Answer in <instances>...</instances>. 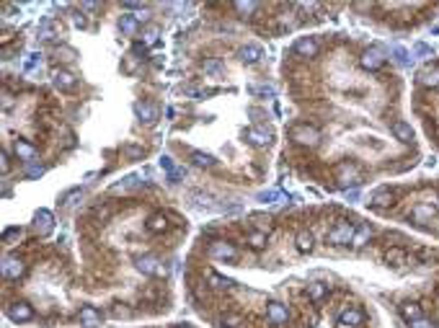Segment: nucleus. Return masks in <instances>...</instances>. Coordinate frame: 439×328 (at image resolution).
<instances>
[{"mask_svg": "<svg viewBox=\"0 0 439 328\" xmlns=\"http://www.w3.org/2000/svg\"><path fill=\"white\" fill-rule=\"evenodd\" d=\"M134 186H140V181H137V176H127L122 184L119 186H114V191H122V189H134Z\"/></svg>", "mask_w": 439, "mask_h": 328, "instance_id": "39", "label": "nucleus"}, {"mask_svg": "<svg viewBox=\"0 0 439 328\" xmlns=\"http://www.w3.org/2000/svg\"><path fill=\"white\" fill-rule=\"evenodd\" d=\"M248 93H251V96H264V98L269 96V98H271L277 91H274V85H251Z\"/></svg>", "mask_w": 439, "mask_h": 328, "instance_id": "31", "label": "nucleus"}, {"mask_svg": "<svg viewBox=\"0 0 439 328\" xmlns=\"http://www.w3.org/2000/svg\"><path fill=\"white\" fill-rule=\"evenodd\" d=\"M173 328H189V326H173Z\"/></svg>", "mask_w": 439, "mask_h": 328, "instance_id": "54", "label": "nucleus"}, {"mask_svg": "<svg viewBox=\"0 0 439 328\" xmlns=\"http://www.w3.org/2000/svg\"><path fill=\"white\" fill-rule=\"evenodd\" d=\"M359 62H362V67L365 70H380L383 65H385V57H383V52L380 49H367L365 54L359 57Z\"/></svg>", "mask_w": 439, "mask_h": 328, "instance_id": "5", "label": "nucleus"}, {"mask_svg": "<svg viewBox=\"0 0 439 328\" xmlns=\"http://www.w3.org/2000/svg\"><path fill=\"white\" fill-rule=\"evenodd\" d=\"M419 83L427 88H437L439 85V67H424L419 72Z\"/></svg>", "mask_w": 439, "mask_h": 328, "instance_id": "15", "label": "nucleus"}, {"mask_svg": "<svg viewBox=\"0 0 439 328\" xmlns=\"http://www.w3.org/2000/svg\"><path fill=\"white\" fill-rule=\"evenodd\" d=\"M83 8H85V10H96V8H98V3H83Z\"/></svg>", "mask_w": 439, "mask_h": 328, "instance_id": "52", "label": "nucleus"}, {"mask_svg": "<svg viewBox=\"0 0 439 328\" xmlns=\"http://www.w3.org/2000/svg\"><path fill=\"white\" fill-rule=\"evenodd\" d=\"M362 326H365V313L359 308L344 310V316L339 318V328H362Z\"/></svg>", "mask_w": 439, "mask_h": 328, "instance_id": "4", "label": "nucleus"}, {"mask_svg": "<svg viewBox=\"0 0 439 328\" xmlns=\"http://www.w3.org/2000/svg\"><path fill=\"white\" fill-rule=\"evenodd\" d=\"M39 36L41 39H54V26L49 21H41L39 23Z\"/></svg>", "mask_w": 439, "mask_h": 328, "instance_id": "35", "label": "nucleus"}, {"mask_svg": "<svg viewBox=\"0 0 439 328\" xmlns=\"http://www.w3.org/2000/svg\"><path fill=\"white\" fill-rule=\"evenodd\" d=\"M34 222H36V230H39L41 235H47V233L52 230V212H47V210H39V212H36V217H34Z\"/></svg>", "mask_w": 439, "mask_h": 328, "instance_id": "18", "label": "nucleus"}, {"mask_svg": "<svg viewBox=\"0 0 439 328\" xmlns=\"http://www.w3.org/2000/svg\"><path fill=\"white\" fill-rule=\"evenodd\" d=\"M78 194H80V189H72V191H67L65 197H62V204H72V199L78 197Z\"/></svg>", "mask_w": 439, "mask_h": 328, "instance_id": "47", "label": "nucleus"}, {"mask_svg": "<svg viewBox=\"0 0 439 328\" xmlns=\"http://www.w3.org/2000/svg\"><path fill=\"white\" fill-rule=\"evenodd\" d=\"M222 326H228V328H238V326H240V316H225V318H222Z\"/></svg>", "mask_w": 439, "mask_h": 328, "instance_id": "44", "label": "nucleus"}, {"mask_svg": "<svg viewBox=\"0 0 439 328\" xmlns=\"http://www.w3.org/2000/svg\"><path fill=\"white\" fill-rule=\"evenodd\" d=\"M411 328H434V323L429 318H416V321H411Z\"/></svg>", "mask_w": 439, "mask_h": 328, "instance_id": "45", "label": "nucleus"}, {"mask_svg": "<svg viewBox=\"0 0 439 328\" xmlns=\"http://www.w3.org/2000/svg\"><path fill=\"white\" fill-rule=\"evenodd\" d=\"M158 34H160V31H158L155 26H147V28H145L142 36H145V44H147V47H153V44L158 41Z\"/></svg>", "mask_w": 439, "mask_h": 328, "instance_id": "37", "label": "nucleus"}, {"mask_svg": "<svg viewBox=\"0 0 439 328\" xmlns=\"http://www.w3.org/2000/svg\"><path fill=\"white\" fill-rule=\"evenodd\" d=\"M52 83L59 88V91H75V85H78V78L72 75L67 70H57L52 75Z\"/></svg>", "mask_w": 439, "mask_h": 328, "instance_id": "9", "label": "nucleus"}, {"mask_svg": "<svg viewBox=\"0 0 439 328\" xmlns=\"http://www.w3.org/2000/svg\"><path fill=\"white\" fill-rule=\"evenodd\" d=\"M80 326L83 328H98L101 326V313L93 305H83L80 308Z\"/></svg>", "mask_w": 439, "mask_h": 328, "instance_id": "10", "label": "nucleus"}, {"mask_svg": "<svg viewBox=\"0 0 439 328\" xmlns=\"http://www.w3.org/2000/svg\"><path fill=\"white\" fill-rule=\"evenodd\" d=\"M370 238H372L370 225H362V228L354 233V238H352V246H354V248H362V246H365V243L370 241Z\"/></svg>", "mask_w": 439, "mask_h": 328, "instance_id": "23", "label": "nucleus"}, {"mask_svg": "<svg viewBox=\"0 0 439 328\" xmlns=\"http://www.w3.org/2000/svg\"><path fill=\"white\" fill-rule=\"evenodd\" d=\"M18 238H21V228H5L3 230V243L5 246H10L13 241H18Z\"/></svg>", "mask_w": 439, "mask_h": 328, "instance_id": "34", "label": "nucleus"}, {"mask_svg": "<svg viewBox=\"0 0 439 328\" xmlns=\"http://www.w3.org/2000/svg\"><path fill=\"white\" fill-rule=\"evenodd\" d=\"M160 166H163L165 171H168V178H171L173 184L178 181L181 176H184V171H178V168H176V163H173V160H171L168 155H163V158H160Z\"/></svg>", "mask_w": 439, "mask_h": 328, "instance_id": "22", "label": "nucleus"}, {"mask_svg": "<svg viewBox=\"0 0 439 328\" xmlns=\"http://www.w3.org/2000/svg\"><path fill=\"white\" fill-rule=\"evenodd\" d=\"M204 72L212 78H220L222 75V65H220V59H207L204 62Z\"/></svg>", "mask_w": 439, "mask_h": 328, "instance_id": "30", "label": "nucleus"}, {"mask_svg": "<svg viewBox=\"0 0 439 328\" xmlns=\"http://www.w3.org/2000/svg\"><path fill=\"white\" fill-rule=\"evenodd\" d=\"M124 153H127L129 158H140V155H142V147H134V145H129Z\"/></svg>", "mask_w": 439, "mask_h": 328, "instance_id": "48", "label": "nucleus"}, {"mask_svg": "<svg viewBox=\"0 0 439 328\" xmlns=\"http://www.w3.org/2000/svg\"><path fill=\"white\" fill-rule=\"evenodd\" d=\"M41 173H44L41 166H36V163H28V168H26V176H28V178H39Z\"/></svg>", "mask_w": 439, "mask_h": 328, "instance_id": "41", "label": "nucleus"}, {"mask_svg": "<svg viewBox=\"0 0 439 328\" xmlns=\"http://www.w3.org/2000/svg\"><path fill=\"white\" fill-rule=\"evenodd\" d=\"M8 166H10V163H8V153H3V173L8 171Z\"/></svg>", "mask_w": 439, "mask_h": 328, "instance_id": "53", "label": "nucleus"}, {"mask_svg": "<svg viewBox=\"0 0 439 328\" xmlns=\"http://www.w3.org/2000/svg\"><path fill=\"white\" fill-rule=\"evenodd\" d=\"M432 217H434V207H432V204H419V207H414V220L427 222V220H432Z\"/></svg>", "mask_w": 439, "mask_h": 328, "instance_id": "24", "label": "nucleus"}, {"mask_svg": "<svg viewBox=\"0 0 439 328\" xmlns=\"http://www.w3.org/2000/svg\"><path fill=\"white\" fill-rule=\"evenodd\" d=\"M390 52H393V57H396V62H398V65H403V67H406V65H411V54H408V49H403V47H393Z\"/></svg>", "mask_w": 439, "mask_h": 328, "instance_id": "29", "label": "nucleus"}, {"mask_svg": "<svg viewBox=\"0 0 439 328\" xmlns=\"http://www.w3.org/2000/svg\"><path fill=\"white\" fill-rule=\"evenodd\" d=\"M119 28H122V34H127V36L137 34V28H140V16H132V13H122V18H119Z\"/></svg>", "mask_w": 439, "mask_h": 328, "instance_id": "13", "label": "nucleus"}, {"mask_svg": "<svg viewBox=\"0 0 439 328\" xmlns=\"http://www.w3.org/2000/svg\"><path fill=\"white\" fill-rule=\"evenodd\" d=\"M246 140H248L253 147L269 145V135H266V132H261V129H256V127H248V129H246Z\"/></svg>", "mask_w": 439, "mask_h": 328, "instance_id": "17", "label": "nucleus"}, {"mask_svg": "<svg viewBox=\"0 0 439 328\" xmlns=\"http://www.w3.org/2000/svg\"><path fill=\"white\" fill-rule=\"evenodd\" d=\"M393 202V194H390V189H377L375 194H372V199H370V204L372 207H388Z\"/></svg>", "mask_w": 439, "mask_h": 328, "instance_id": "21", "label": "nucleus"}, {"mask_svg": "<svg viewBox=\"0 0 439 328\" xmlns=\"http://www.w3.org/2000/svg\"><path fill=\"white\" fill-rule=\"evenodd\" d=\"M401 316L411 323V321H416V318H421V310H419V305H414V303H406V305H401Z\"/></svg>", "mask_w": 439, "mask_h": 328, "instance_id": "26", "label": "nucleus"}, {"mask_svg": "<svg viewBox=\"0 0 439 328\" xmlns=\"http://www.w3.org/2000/svg\"><path fill=\"white\" fill-rule=\"evenodd\" d=\"M39 65H41V54L31 52V54H28V59H26V65H23V67H26V70H34V67H39Z\"/></svg>", "mask_w": 439, "mask_h": 328, "instance_id": "40", "label": "nucleus"}, {"mask_svg": "<svg viewBox=\"0 0 439 328\" xmlns=\"http://www.w3.org/2000/svg\"><path fill=\"white\" fill-rule=\"evenodd\" d=\"M191 160L196 163V166H202V168H212V166H215V158H212L209 153H199V150L191 153Z\"/></svg>", "mask_w": 439, "mask_h": 328, "instance_id": "27", "label": "nucleus"}, {"mask_svg": "<svg viewBox=\"0 0 439 328\" xmlns=\"http://www.w3.org/2000/svg\"><path fill=\"white\" fill-rule=\"evenodd\" d=\"M354 225L352 222H339L336 228H331L328 230V241L331 243H336V246H341V243H352V238H354Z\"/></svg>", "mask_w": 439, "mask_h": 328, "instance_id": "2", "label": "nucleus"}, {"mask_svg": "<svg viewBox=\"0 0 439 328\" xmlns=\"http://www.w3.org/2000/svg\"><path fill=\"white\" fill-rule=\"evenodd\" d=\"M134 114H137L145 124H155L158 122V109L153 106V103H147V101H137V103H134Z\"/></svg>", "mask_w": 439, "mask_h": 328, "instance_id": "8", "label": "nucleus"}, {"mask_svg": "<svg viewBox=\"0 0 439 328\" xmlns=\"http://www.w3.org/2000/svg\"><path fill=\"white\" fill-rule=\"evenodd\" d=\"M137 269H140L142 274H158L160 266H158V259H155V256H140V259H137Z\"/></svg>", "mask_w": 439, "mask_h": 328, "instance_id": "19", "label": "nucleus"}, {"mask_svg": "<svg viewBox=\"0 0 439 328\" xmlns=\"http://www.w3.org/2000/svg\"><path fill=\"white\" fill-rule=\"evenodd\" d=\"M416 52L419 54H429V47H427V44H416Z\"/></svg>", "mask_w": 439, "mask_h": 328, "instance_id": "49", "label": "nucleus"}, {"mask_svg": "<svg viewBox=\"0 0 439 328\" xmlns=\"http://www.w3.org/2000/svg\"><path fill=\"white\" fill-rule=\"evenodd\" d=\"M8 316H10V321H16V323H26V321L34 318V310H31L28 303H13L8 308Z\"/></svg>", "mask_w": 439, "mask_h": 328, "instance_id": "6", "label": "nucleus"}, {"mask_svg": "<svg viewBox=\"0 0 439 328\" xmlns=\"http://www.w3.org/2000/svg\"><path fill=\"white\" fill-rule=\"evenodd\" d=\"M72 23H75V26H85V18H83V16H75Z\"/></svg>", "mask_w": 439, "mask_h": 328, "instance_id": "51", "label": "nucleus"}, {"mask_svg": "<svg viewBox=\"0 0 439 328\" xmlns=\"http://www.w3.org/2000/svg\"><path fill=\"white\" fill-rule=\"evenodd\" d=\"M137 70V59H134V54H127L124 57V72H134Z\"/></svg>", "mask_w": 439, "mask_h": 328, "instance_id": "42", "label": "nucleus"}, {"mask_svg": "<svg viewBox=\"0 0 439 328\" xmlns=\"http://www.w3.org/2000/svg\"><path fill=\"white\" fill-rule=\"evenodd\" d=\"M295 52L302 54V57H315L318 54V41L310 39V36H302L295 41Z\"/></svg>", "mask_w": 439, "mask_h": 328, "instance_id": "12", "label": "nucleus"}, {"mask_svg": "<svg viewBox=\"0 0 439 328\" xmlns=\"http://www.w3.org/2000/svg\"><path fill=\"white\" fill-rule=\"evenodd\" d=\"M165 228H168V220H165L163 215H153L147 220V230L150 233H163Z\"/></svg>", "mask_w": 439, "mask_h": 328, "instance_id": "25", "label": "nucleus"}, {"mask_svg": "<svg viewBox=\"0 0 439 328\" xmlns=\"http://www.w3.org/2000/svg\"><path fill=\"white\" fill-rule=\"evenodd\" d=\"M248 243H251V248H264L266 246V235L264 233H251Z\"/></svg>", "mask_w": 439, "mask_h": 328, "instance_id": "38", "label": "nucleus"}, {"mask_svg": "<svg viewBox=\"0 0 439 328\" xmlns=\"http://www.w3.org/2000/svg\"><path fill=\"white\" fill-rule=\"evenodd\" d=\"M266 316H269V321H271V323L282 326V323H287V308H284L282 303H269V308H266Z\"/></svg>", "mask_w": 439, "mask_h": 328, "instance_id": "14", "label": "nucleus"}, {"mask_svg": "<svg viewBox=\"0 0 439 328\" xmlns=\"http://www.w3.org/2000/svg\"><path fill=\"white\" fill-rule=\"evenodd\" d=\"M323 295H326V287H323V285H310V297H313V300H321Z\"/></svg>", "mask_w": 439, "mask_h": 328, "instance_id": "43", "label": "nucleus"}, {"mask_svg": "<svg viewBox=\"0 0 439 328\" xmlns=\"http://www.w3.org/2000/svg\"><path fill=\"white\" fill-rule=\"evenodd\" d=\"M385 259H388V264L401 266V264L406 261V251H403V248H390V251L385 253Z\"/></svg>", "mask_w": 439, "mask_h": 328, "instance_id": "28", "label": "nucleus"}, {"mask_svg": "<svg viewBox=\"0 0 439 328\" xmlns=\"http://www.w3.org/2000/svg\"><path fill=\"white\" fill-rule=\"evenodd\" d=\"M209 253H212L215 259H220V261H235V259H238V251H235L228 241H212Z\"/></svg>", "mask_w": 439, "mask_h": 328, "instance_id": "3", "label": "nucleus"}, {"mask_svg": "<svg viewBox=\"0 0 439 328\" xmlns=\"http://www.w3.org/2000/svg\"><path fill=\"white\" fill-rule=\"evenodd\" d=\"M209 282H212V287H217V290H228V287L233 285L230 279H225V277H220V274H212Z\"/></svg>", "mask_w": 439, "mask_h": 328, "instance_id": "36", "label": "nucleus"}, {"mask_svg": "<svg viewBox=\"0 0 439 328\" xmlns=\"http://www.w3.org/2000/svg\"><path fill=\"white\" fill-rule=\"evenodd\" d=\"M357 197H359V191H357V189H352V191H346V199H352V202H354Z\"/></svg>", "mask_w": 439, "mask_h": 328, "instance_id": "50", "label": "nucleus"}, {"mask_svg": "<svg viewBox=\"0 0 439 328\" xmlns=\"http://www.w3.org/2000/svg\"><path fill=\"white\" fill-rule=\"evenodd\" d=\"M297 248L305 253V251H313V235L310 233H300L297 235Z\"/></svg>", "mask_w": 439, "mask_h": 328, "instance_id": "32", "label": "nucleus"}, {"mask_svg": "<svg viewBox=\"0 0 439 328\" xmlns=\"http://www.w3.org/2000/svg\"><path fill=\"white\" fill-rule=\"evenodd\" d=\"M290 140L297 142V145H305V147H315L318 140H321V132L310 124H295L290 129Z\"/></svg>", "mask_w": 439, "mask_h": 328, "instance_id": "1", "label": "nucleus"}, {"mask_svg": "<svg viewBox=\"0 0 439 328\" xmlns=\"http://www.w3.org/2000/svg\"><path fill=\"white\" fill-rule=\"evenodd\" d=\"M13 153H16V158L18 160H23V163H31L34 158H36V147L31 145V142H26V140H16L13 142Z\"/></svg>", "mask_w": 439, "mask_h": 328, "instance_id": "7", "label": "nucleus"}, {"mask_svg": "<svg viewBox=\"0 0 439 328\" xmlns=\"http://www.w3.org/2000/svg\"><path fill=\"white\" fill-rule=\"evenodd\" d=\"M235 8H238L240 13H253V10H256V3H235Z\"/></svg>", "mask_w": 439, "mask_h": 328, "instance_id": "46", "label": "nucleus"}, {"mask_svg": "<svg viewBox=\"0 0 439 328\" xmlns=\"http://www.w3.org/2000/svg\"><path fill=\"white\" fill-rule=\"evenodd\" d=\"M393 135H396L401 142H411L414 140V129H411V124H406V122H396L393 124Z\"/></svg>", "mask_w": 439, "mask_h": 328, "instance_id": "20", "label": "nucleus"}, {"mask_svg": "<svg viewBox=\"0 0 439 328\" xmlns=\"http://www.w3.org/2000/svg\"><path fill=\"white\" fill-rule=\"evenodd\" d=\"M21 274H23V261L13 259V256H5L3 259V277L5 279H18Z\"/></svg>", "mask_w": 439, "mask_h": 328, "instance_id": "11", "label": "nucleus"}, {"mask_svg": "<svg viewBox=\"0 0 439 328\" xmlns=\"http://www.w3.org/2000/svg\"><path fill=\"white\" fill-rule=\"evenodd\" d=\"M259 199H261V202H284V194H282L279 189H271V191L259 194Z\"/></svg>", "mask_w": 439, "mask_h": 328, "instance_id": "33", "label": "nucleus"}, {"mask_svg": "<svg viewBox=\"0 0 439 328\" xmlns=\"http://www.w3.org/2000/svg\"><path fill=\"white\" fill-rule=\"evenodd\" d=\"M261 54H264V52H261V47H259V44H248V47H243V49H240V59H243L246 65H253V62H259V59H261Z\"/></svg>", "mask_w": 439, "mask_h": 328, "instance_id": "16", "label": "nucleus"}]
</instances>
